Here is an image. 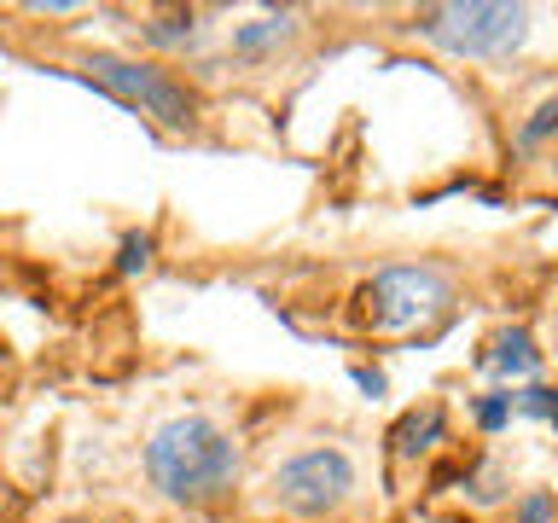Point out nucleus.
Wrapping results in <instances>:
<instances>
[{
	"mask_svg": "<svg viewBox=\"0 0 558 523\" xmlns=\"http://www.w3.org/2000/svg\"><path fill=\"white\" fill-rule=\"evenodd\" d=\"M512 413H523V418H558V390H553V384L512 390Z\"/></svg>",
	"mask_w": 558,
	"mask_h": 523,
	"instance_id": "9d476101",
	"label": "nucleus"
},
{
	"mask_svg": "<svg viewBox=\"0 0 558 523\" xmlns=\"http://www.w3.org/2000/svg\"><path fill=\"white\" fill-rule=\"evenodd\" d=\"M355 384H361L366 396H384V390H390V384H384V373H373V366H355Z\"/></svg>",
	"mask_w": 558,
	"mask_h": 523,
	"instance_id": "2eb2a0df",
	"label": "nucleus"
},
{
	"mask_svg": "<svg viewBox=\"0 0 558 523\" xmlns=\"http://www.w3.org/2000/svg\"><path fill=\"white\" fill-rule=\"evenodd\" d=\"M483 366H495V373H506V378H535L541 373V349L523 326H506L495 338V349L483 355Z\"/></svg>",
	"mask_w": 558,
	"mask_h": 523,
	"instance_id": "6e6552de",
	"label": "nucleus"
},
{
	"mask_svg": "<svg viewBox=\"0 0 558 523\" xmlns=\"http://www.w3.org/2000/svg\"><path fill=\"white\" fill-rule=\"evenodd\" d=\"M413 35H425L448 59H512L530 41V12L500 0H448V7H418Z\"/></svg>",
	"mask_w": 558,
	"mask_h": 523,
	"instance_id": "7ed1b4c3",
	"label": "nucleus"
},
{
	"mask_svg": "<svg viewBox=\"0 0 558 523\" xmlns=\"http://www.w3.org/2000/svg\"><path fill=\"white\" fill-rule=\"evenodd\" d=\"M553 129H558V99H547L530 122H523V129H518V146H541V139H547Z\"/></svg>",
	"mask_w": 558,
	"mask_h": 523,
	"instance_id": "ddd939ff",
	"label": "nucleus"
},
{
	"mask_svg": "<svg viewBox=\"0 0 558 523\" xmlns=\"http://www.w3.org/2000/svg\"><path fill=\"white\" fill-rule=\"evenodd\" d=\"M442 425H448V418H442V408H413V413L396 425V436H390V442H396V453H401V460H418L425 448H436V442H442Z\"/></svg>",
	"mask_w": 558,
	"mask_h": 523,
	"instance_id": "1a4fd4ad",
	"label": "nucleus"
},
{
	"mask_svg": "<svg viewBox=\"0 0 558 523\" xmlns=\"http://www.w3.org/2000/svg\"><path fill=\"white\" fill-rule=\"evenodd\" d=\"M146 477L169 506H216L239 483V436L209 413H174L146 436Z\"/></svg>",
	"mask_w": 558,
	"mask_h": 523,
	"instance_id": "f257e3e1",
	"label": "nucleus"
},
{
	"mask_svg": "<svg viewBox=\"0 0 558 523\" xmlns=\"http://www.w3.org/2000/svg\"><path fill=\"white\" fill-rule=\"evenodd\" d=\"M70 76L87 82V87H99V94H111L117 105H129V111H140V117L163 122V129H174V134H186L192 122H198V94H192L181 76H169L163 64H151V59H129V52H87L82 70H70Z\"/></svg>",
	"mask_w": 558,
	"mask_h": 523,
	"instance_id": "f03ea898",
	"label": "nucleus"
},
{
	"mask_svg": "<svg viewBox=\"0 0 558 523\" xmlns=\"http://www.w3.org/2000/svg\"><path fill=\"white\" fill-rule=\"evenodd\" d=\"M553 174H558V151H553Z\"/></svg>",
	"mask_w": 558,
	"mask_h": 523,
	"instance_id": "dca6fc26",
	"label": "nucleus"
},
{
	"mask_svg": "<svg viewBox=\"0 0 558 523\" xmlns=\"http://www.w3.org/2000/svg\"><path fill=\"white\" fill-rule=\"evenodd\" d=\"M151 256H157V239L151 233H129V239H122V251H117V268L122 273H146Z\"/></svg>",
	"mask_w": 558,
	"mask_h": 523,
	"instance_id": "9b49d317",
	"label": "nucleus"
},
{
	"mask_svg": "<svg viewBox=\"0 0 558 523\" xmlns=\"http://www.w3.org/2000/svg\"><path fill=\"white\" fill-rule=\"evenodd\" d=\"M518 523H558V500L541 495V488H535V495H523L518 500Z\"/></svg>",
	"mask_w": 558,
	"mask_h": 523,
	"instance_id": "4468645a",
	"label": "nucleus"
},
{
	"mask_svg": "<svg viewBox=\"0 0 558 523\" xmlns=\"http://www.w3.org/2000/svg\"><path fill=\"white\" fill-rule=\"evenodd\" d=\"M477 425H483V430H506V425H512V390L483 396V401H477Z\"/></svg>",
	"mask_w": 558,
	"mask_h": 523,
	"instance_id": "f8f14e48",
	"label": "nucleus"
},
{
	"mask_svg": "<svg viewBox=\"0 0 558 523\" xmlns=\"http://www.w3.org/2000/svg\"><path fill=\"white\" fill-rule=\"evenodd\" d=\"M361 488V465L355 453L338 448V442H314V448H296L291 460H279L268 471V506L291 518H326L349 506V495Z\"/></svg>",
	"mask_w": 558,
	"mask_h": 523,
	"instance_id": "20e7f679",
	"label": "nucleus"
},
{
	"mask_svg": "<svg viewBox=\"0 0 558 523\" xmlns=\"http://www.w3.org/2000/svg\"><path fill=\"white\" fill-rule=\"evenodd\" d=\"M204 12H192V7H174V12H157L140 24V41L157 47V52H186V47H198L204 41Z\"/></svg>",
	"mask_w": 558,
	"mask_h": 523,
	"instance_id": "0eeeda50",
	"label": "nucleus"
},
{
	"mask_svg": "<svg viewBox=\"0 0 558 523\" xmlns=\"http://www.w3.org/2000/svg\"><path fill=\"white\" fill-rule=\"evenodd\" d=\"M453 303V279L430 262H396V268H378L361 291L366 326L373 331H413L430 326L436 314Z\"/></svg>",
	"mask_w": 558,
	"mask_h": 523,
	"instance_id": "39448f33",
	"label": "nucleus"
},
{
	"mask_svg": "<svg viewBox=\"0 0 558 523\" xmlns=\"http://www.w3.org/2000/svg\"><path fill=\"white\" fill-rule=\"evenodd\" d=\"M296 29H303V12H291V7L286 12H262V17H251V24H233L227 47H233V59L262 64V59H274L279 47H291Z\"/></svg>",
	"mask_w": 558,
	"mask_h": 523,
	"instance_id": "423d86ee",
	"label": "nucleus"
}]
</instances>
